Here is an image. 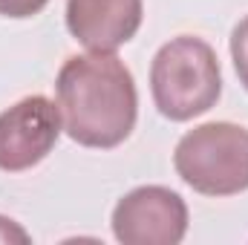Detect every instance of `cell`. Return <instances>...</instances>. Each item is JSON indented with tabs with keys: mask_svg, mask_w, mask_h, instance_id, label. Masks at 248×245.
Returning a JSON list of instances; mask_svg holds the SVG:
<instances>
[{
	"mask_svg": "<svg viewBox=\"0 0 248 245\" xmlns=\"http://www.w3.org/2000/svg\"><path fill=\"white\" fill-rule=\"evenodd\" d=\"M141 0H66V29L90 52H116L141 26Z\"/></svg>",
	"mask_w": 248,
	"mask_h": 245,
	"instance_id": "6",
	"label": "cell"
},
{
	"mask_svg": "<svg viewBox=\"0 0 248 245\" xmlns=\"http://www.w3.org/2000/svg\"><path fill=\"white\" fill-rule=\"evenodd\" d=\"M12 243H20L26 245L29 243V234L9 216H0V245H12Z\"/></svg>",
	"mask_w": 248,
	"mask_h": 245,
	"instance_id": "9",
	"label": "cell"
},
{
	"mask_svg": "<svg viewBox=\"0 0 248 245\" xmlns=\"http://www.w3.org/2000/svg\"><path fill=\"white\" fill-rule=\"evenodd\" d=\"M110 225L124 245H176L187 234V205L170 187L144 184L116 202Z\"/></svg>",
	"mask_w": 248,
	"mask_h": 245,
	"instance_id": "4",
	"label": "cell"
},
{
	"mask_svg": "<svg viewBox=\"0 0 248 245\" xmlns=\"http://www.w3.org/2000/svg\"><path fill=\"white\" fill-rule=\"evenodd\" d=\"M179 179L202 196L248 190V130L231 122H208L187 130L173 150Z\"/></svg>",
	"mask_w": 248,
	"mask_h": 245,
	"instance_id": "3",
	"label": "cell"
},
{
	"mask_svg": "<svg viewBox=\"0 0 248 245\" xmlns=\"http://www.w3.org/2000/svg\"><path fill=\"white\" fill-rule=\"evenodd\" d=\"M150 92L156 110L170 122H190L208 113L222 95V72L208 41L179 35L150 63Z\"/></svg>",
	"mask_w": 248,
	"mask_h": 245,
	"instance_id": "2",
	"label": "cell"
},
{
	"mask_svg": "<svg viewBox=\"0 0 248 245\" xmlns=\"http://www.w3.org/2000/svg\"><path fill=\"white\" fill-rule=\"evenodd\" d=\"M63 133L95 150H113L130 138L139 119L133 72L113 52L66 58L55 81Z\"/></svg>",
	"mask_w": 248,
	"mask_h": 245,
	"instance_id": "1",
	"label": "cell"
},
{
	"mask_svg": "<svg viewBox=\"0 0 248 245\" xmlns=\"http://www.w3.org/2000/svg\"><path fill=\"white\" fill-rule=\"evenodd\" d=\"M61 110L46 95H26L0 113V170L20 173L41 165L58 144Z\"/></svg>",
	"mask_w": 248,
	"mask_h": 245,
	"instance_id": "5",
	"label": "cell"
},
{
	"mask_svg": "<svg viewBox=\"0 0 248 245\" xmlns=\"http://www.w3.org/2000/svg\"><path fill=\"white\" fill-rule=\"evenodd\" d=\"M49 0H0V15L3 17H15V20H23V17H32L38 12H44Z\"/></svg>",
	"mask_w": 248,
	"mask_h": 245,
	"instance_id": "8",
	"label": "cell"
},
{
	"mask_svg": "<svg viewBox=\"0 0 248 245\" xmlns=\"http://www.w3.org/2000/svg\"><path fill=\"white\" fill-rule=\"evenodd\" d=\"M231 61L240 75V84L248 90V15L231 32Z\"/></svg>",
	"mask_w": 248,
	"mask_h": 245,
	"instance_id": "7",
	"label": "cell"
}]
</instances>
